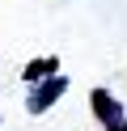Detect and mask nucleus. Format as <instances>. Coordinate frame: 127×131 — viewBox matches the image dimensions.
I'll return each instance as SVG.
<instances>
[{"label": "nucleus", "mask_w": 127, "mask_h": 131, "mask_svg": "<svg viewBox=\"0 0 127 131\" xmlns=\"http://www.w3.org/2000/svg\"><path fill=\"white\" fill-rule=\"evenodd\" d=\"M55 68H59L55 59H34V63H25V72H21V76H25V85H38V80L55 76Z\"/></svg>", "instance_id": "3"}, {"label": "nucleus", "mask_w": 127, "mask_h": 131, "mask_svg": "<svg viewBox=\"0 0 127 131\" xmlns=\"http://www.w3.org/2000/svg\"><path fill=\"white\" fill-rule=\"evenodd\" d=\"M64 93H68V76H64V72H55V76L30 85V93H25V110H30V114H47Z\"/></svg>", "instance_id": "1"}, {"label": "nucleus", "mask_w": 127, "mask_h": 131, "mask_svg": "<svg viewBox=\"0 0 127 131\" xmlns=\"http://www.w3.org/2000/svg\"><path fill=\"white\" fill-rule=\"evenodd\" d=\"M89 106H93V114H97V123L106 131H119L127 123V110H123V102H119L114 93H106V89H93L89 93Z\"/></svg>", "instance_id": "2"}]
</instances>
